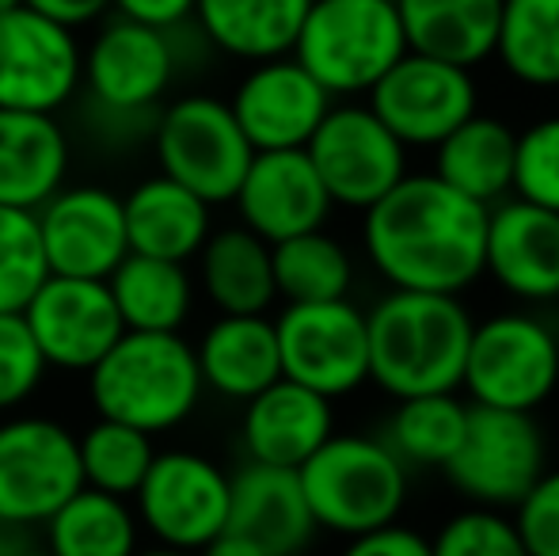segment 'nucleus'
Returning a JSON list of instances; mask_svg holds the SVG:
<instances>
[{"label":"nucleus","mask_w":559,"mask_h":556,"mask_svg":"<svg viewBox=\"0 0 559 556\" xmlns=\"http://www.w3.org/2000/svg\"><path fill=\"white\" fill-rule=\"evenodd\" d=\"M530 556H559V469H545L530 496L510 511Z\"/></svg>","instance_id":"nucleus-40"},{"label":"nucleus","mask_w":559,"mask_h":556,"mask_svg":"<svg viewBox=\"0 0 559 556\" xmlns=\"http://www.w3.org/2000/svg\"><path fill=\"white\" fill-rule=\"evenodd\" d=\"M50 556H138L141 527L130 499L81 488L43 527Z\"/></svg>","instance_id":"nucleus-31"},{"label":"nucleus","mask_w":559,"mask_h":556,"mask_svg":"<svg viewBox=\"0 0 559 556\" xmlns=\"http://www.w3.org/2000/svg\"><path fill=\"white\" fill-rule=\"evenodd\" d=\"M191 27V23H187ZM187 27L156 31L107 15L81 58L84 127L107 149L153 138L156 115L171 99L179 76L191 69Z\"/></svg>","instance_id":"nucleus-2"},{"label":"nucleus","mask_w":559,"mask_h":556,"mask_svg":"<svg viewBox=\"0 0 559 556\" xmlns=\"http://www.w3.org/2000/svg\"><path fill=\"white\" fill-rule=\"evenodd\" d=\"M487 210L445 187L435 171H407L361 214L369 268L392 289L461 297L484 279Z\"/></svg>","instance_id":"nucleus-1"},{"label":"nucleus","mask_w":559,"mask_h":556,"mask_svg":"<svg viewBox=\"0 0 559 556\" xmlns=\"http://www.w3.org/2000/svg\"><path fill=\"white\" fill-rule=\"evenodd\" d=\"M138 556H199V553H179V549H164V545H153V549H141Z\"/></svg>","instance_id":"nucleus-45"},{"label":"nucleus","mask_w":559,"mask_h":556,"mask_svg":"<svg viewBox=\"0 0 559 556\" xmlns=\"http://www.w3.org/2000/svg\"><path fill=\"white\" fill-rule=\"evenodd\" d=\"M20 317L46 370L58 374H88L126 332L107 282L92 279L50 275Z\"/></svg>","instance_id":"nucleus-17"},{"label":"nucleus","mask_w":559,"mask_h":556,"mask_svg":"<svg viewBox=\"0 0 559 556\" xmlns=\"http://www.w3.org/2000/svg\"><path fill=\"white\" fill-rule=\"evenodd\" d=\"M510 194L559 214V115H548L518 134Z\"/></svg>","instance_id":"nucleus-38"},{"label":"nucleus","mask_w":559,"mask_h":556,"mask_svg":"<svg viewBox=\"0 0 559 556\" xmlns=\"http://www.w3.org/2000/svg\"><path fill=\"white\" fill-rule=\"evenodd\" d=\"M12 556H50V553H46L43 545H35V542H31V545H23V549H15Z\"/></svg>","instance_id":"nucleus-46"},{"label":"nucleus","mask_w":559,"mask_h":556,"mask_svg":"<svg viewBox=\"0 0 559 556\" xmlns=\"http://www.w3.org/2000/svg\"><path fill=\"white\" fill-rule=\"evenodd\" d=\"M274 289L286 305L343 301L354 286V260L346 245L328 229L301 233L271 245Z\"/></svg>","instance_id":"nucleus-32"},{"label":"nucleus","mask_w":559,"mask_h":556,"mask_svg":"<svg viewBox=\"0 0 559 556\" xmlns=\"http://www.w3.org/2000/svg\"><path fill=\"white\" fill-rule=\"evenodd\" d=\"M111 301L122 317L126 332H164L183 335L187 320L199 305L194 271L187 263L148 260V256H126L107 279Z\"/></svg>","instance_id":"nucleus-29"},{"label":"nucleus","mask_w":559,"mask_h":556,"mask_svg":"<svg viewBox=\"0 0 559 556\" xmlns=\"http://www.w3.org/2000/svg\"><path fill=\"white\" fill-rule=\"evenodd\" d=\"M73 138L58 115L0 111V206L35 214L69 184Z\"/></svg>","instance_id":"nucleus-23"},{"label":"nucleus","mask_w":559,"mask_h":556,"mask_svg":"<svg viewBox=\"0 0 559 556\" xmlns=\"http://www.w3.org/2000/svg\"><path fill=\"white\" fill-rule=\"evenodd\" d=\"M332 206L361 210L381 202L407 176V149L366 104L338 99L305 145Z\"/></svg>","instance_id":"nucleus-13"},{"label":"nucleus","mask_w":559,"mask_h":556,"mask_svg":"<svg viewBox=\"0 0 559 556\" xmlns=\"http://www.w3.org/2000/svg\"><path fill=\"white\" fill-rule=\"evenodd\" d=\"M312 0H194V31L214 54L236 61L286 58Z\"/></svg>","instance_id":"nucleus-27"},{"label":"nucleus","mask_w":559,"mask_h":556,"mask_svg":"<svg viewBox=\"0 0 559 556\" xmlns=\"http://www.w3.org/2000/svg\"><path fill=\"white\" fill-rule=\"evenodd\" d=\"M76 31L20 4L0 15V111L61 115L81 99Z\"/></svg>","instance_id":"nucleus-14"},{"label":"nucleus","mask_w":559,"mask_h":556,"mask_svg":"<svg viewBox=\"0 0 559 556\" xmlns=\"http://www.w3.org/2000/svg\"><path fill=\"white\" fill-rule=\"evenodd\" d=\"M407 50L476 69L495 58L502 0H396Z\"/></svg>","instance_id":"nucleus-28"},{"label":"nucleus","mask_w":559,"mask_h":556,"mask_svg":"<svg viewBox=\"0 0 559 556\" xmlns=\"http://www.w3.org/2000/svg\"><path fill=\"white\" fill-rule=\"evenodd\" d=\"M317 530L361 537L400 522L412 496V469L377 435H335L297 469Z\"/></svg>","instance_id":"nucleus-5"},{"label":"nucleus","mask_w":559,"mask_h":556,"mask_svg":"<svg viewBox=\"0 0 559 556\" xmlns=\"http://www.w3.org/2000/svg\"><path fill=\"white\" fill-rule=\"evenodd\" d=\"M27 8H35L38 15L61 23L69 31L81 27H99L111 15V0H23Z\"/></svg>","instance_id":"nucleus-43"},{"label":"nucleus","mask_w":559,"mask_h":556,"mask_svg":"<svg viewBox=\"0 0 559 556\" xmlns=\"http://www.w3.org/2000/svg\"><path fill=\"white\" fill-rule=\"evenodd\" d=\"M111 12L141 27L179 31L194 20V0H111Z\"/></svg>","instance_id":"nucleus-42"},{"label":"nucleus","mask_w":559,"mask_h":556,"mask_svg":"<svg viewBox=\"0 0 559 556\" xmlns=\"http://www.w3.org/2000/svg\"><path fill=\"white\" fill-rule=\"evenodd\" d=\"M338 556H430V537H423L404 522H392L373 534L350 537Z\"/></svg>","instance_id":"nucleus-41"},{"label":"nucleus","mask_w":559,"mask_h":556,"mask_svg":"<svg viewBox=\"0 0 559 556\" xmlns=\"http://www.w3.org/2000/svg\"><path fill=\"white\" fill-rule=\"evenodd\" d=\"M464 423H468V404L456 393L412 397L396 401L377 438L407 469H445L464 438Z\"/></svg>","instance_id":"nucleus-33"},{"label":"nucleus","mask_w":559,"mask_h":556,"mask_svg":"<svg viewBox=\"0 0 559 556\" xmlns=\"http://www.w3.org/2000/svg\"><path fill=\"white\" fill-rule=\"evenodd\" d=\"M46 279L35 214L0 206V312H23Z\"/></svg>","instance_id":"nucleus-36"},{"label":"nucleus","mask_w":559,"mask_h":556,"mask_svg":"<svg viewBox=\"0 0 559 556\" xmlns=\"http://www.w3.org/2000/svg\"><path fill=\"white\" fill-rule=\"evenodd\" d=\"M430 556H530L507 511L464 507L430 537Z\"/></svg>","instance_id":"nucleus-37"},{"label":"nucleus","mask_w":559,"mask_h":556,"mask_svg":"<svg viewBox=\"0 0 559 556\" xmlns=\"http://www.w3.org/2000/svg\"><path fill=\"white\" fill-rule=\"evenodd\" d=\"M35 225L50 275L107 282L130 256L122 194L104 184H66L35 210Z\"/></svg>","instance_id":"nucleus-16"},{"label":"nucleus","mask_w":559,"mask_h":556,"mask_svg":"<svg viewBox=\"0 0 559 556\" xmlns=\"http://www.w3.org/2000/svg\"><path fill=\"white\" fill-rule=\"evenodd\" d=\"M518 134L495 115H472L435 149V176L479 206H495L514 187Z\"/></svg>","instance_id":"nucleus-30"},{"label":"nucleus","mask_w":559,"mask_h":556,"mask_svg":"<svg viewBox=\"0 0 559 556\" xmlns=\"http://www.w3.org/2000/svg\"><path fill=\"white\" fill-rule=\"evenodd\" d=\"M335 435V409L312 389L278 378L271 389L251 397L240 416L243 458L255 465L301 469Z\"/></svg>","instance_id":"nucleus-21"},{"label":"nucleus","mask_w":559,"mask_h":556,"mask_svg":"<svg viewBox=\"0 0 559 556\" xmlns=\"http://www.w3.org/2000/svg\"><path fill=\"white\" fill-rule=\"evenodd\" d=\"M148 149L156 156V171L171 184L187 187L210 206H228L248 176L255 149L248 145L233 107L210 92L171 96L156 115Z\"/></svg>","instance_id":"nucleus-7"},{"label":"nucleus","mask_w":559,"mask_h":556,"mask_svg":"<svg viewBox=\"0 0 559 556\" xmlns=\"http://www.w3.org/2000/svg\"><path fill=\"white\" fill-rule=\"evenodd\" d=\"M472 328L476 320L461 297L389 289L366 312L369 381L392 401L456 393Z\"/></svg>","instance_id":"nucleus-3"},{"label":"nucleus","mask_w":559,"mask_h":556,"mask_svg":"<svg viewBox=\"0 0 559 556\" xmlns=\"http://www.w3.org/2000/svg\"><path fill=\"white\" fill-rule=\"evenodd\" d=\"M20 4H23V0H0V15L12 12V8H20Z\"/></svg>","instance_id":"nucleus-47"},{"label":"nucleus","mask_w":559,"mask_h":556,"mask_svg":"<svg viewBox=\"0 0 559 556\" xmlns=\"http://www.w3.org/2000/svg\"><path fill=\"white\" fill-rule=\"evenodd\" d=\"M130 507L156 545L202 553L228 527V473L199 450H156Z\"/></svg>","instance_id":"nucleus-11"},{"label":"nucleus","mask_w":559,"mask_h":556,"mask_svg":"<svg viewBox=\"0 0 559 556\" xmlns=\"http://www.w3.org/2000/svg\"><path fill=\"white\" fill-rule=\"evenodd\" d=\"M46 363L20 312H0V416L20 412L43 389Z\"/></svg>","instance_id":"nucleus-39"},{"label":"nucleus","mask_w":559,"mask_h":556,"mask_svg":"<svg viewBox=\"0 0 559 556\" xmlns=\"http://www.w3.org/2000/svg\"><path fill=\"white\" fill-rule=\"evenodd\" d=\"M122 217L133 256L187 263V268L214 233V206L187 187L164 179L160 171L138 179L122 194Z\"/></svg>","instance_id":"nucleus-24"},{"label":"nucleus","mask_w":559,"mask_h":556,"mask_svg":"<svg viewBox=\"0 0 559 556\" xmlns=\"http://www.w3.org/2000/svg\"><path fill=\"white\" fill-rule=\"evenodd\" d=\"M199 556H271L263 549V545H255L251 537L243 534H233V530H225V534H217L214 542L206 545Z\"/></svg>","instance_id":"nucleus-44"},{"label":"nucleus","mask_w":559,"mask_h":556,"mask_svg":"<svg viewBox=\"0 0 559 556\" xmlns=\"http://www.w3.org/2000/svg\"><path fill=\"white\" fill-rule=\"evenodd\" d=\"M194 286L217 317H266L278 301L271 245L243 225H214L194 256Z\"/></svg>","instance_id":"nucleus-26"},{"label":"nucleus","mask_w":559,"mask_h":556,"mask_svg":"<svg viewBox=\"0 0 559 556\" xmlns=\"http://www.w3.org/2000/svg\"><path fill=\"white\" fill-rule=\"evenodd\" d=\"M81 488L76 430L31 412L0 419V527L31 534Z\"/></svg>","instance_id":"nucleus-9"},{"label":"nucleus","mask_w":559,"mask_h":556,"mask_svg":"<svg viewBox=\"0 0 559 556\" xmlns=\"http://www.w3.org/2000/svg\"><path fill=\"white\" fill-rule=\"evenodd\" d=\"M366 107L404 141V149H438L479 111V88L472 69L407 50L369 88Z\"/></svg>","instance_id":"nucleus-15"},{"label":"nucleus","mask_w":559,"mask_h":556,"mask_svg":"<svg viewBox=\"0 0 559 556\" xmlns=\"http://www.w3.org/2000/svg\"><path fill=\"white\" fill-rule=\"evenodd\" d=\"M495 58L525 88H559V0H502Z\"/></svg>","instance_id":"nucleus-34"},{"label":"nucleus","mask_w":559,"mask_h":556,"mask_svg":"<svg viewBox=\"0 0 559 556\" xmlns=\"http://www.w3.org/2000/svg\"><path fill=\"white\" fill-rule=\"evenodd\" d=\"M251 537L271 556H301L317 537V522L305 504L294 469H274L243 461L228 473V527Z\"/></svg>","instance_id":"nucleus-22"},{"label":"nucleus","mask_w":559,"mask_h":556,"mask_svg":"<svg viewBox=\"0 0 559 556\" xmlns=\"http://www.w3.org/2000/svg\"><path fill=\"white\" fill-rule=\"evenodd\" d=\"M282 378L312 389L324 401H343L369 381L366 309L343 301L286 305L274 317Z\"/></svg>","instance_id":"nucleus-12"},{"label":"nucleus","mask_w":559,"mask_h":556,"mask_svg":"<svg viewBox=\"0 0 559 556\" xmlns=\"http://www.w3.org/2000/svg\"><path fill=\"white\" fill-rule=\"evenodd\" d=\"M335 99L297 66L294 58H271L248 66L236 81L228 107L255 153L305 149L332 111Z\"/></svg>","instance_id":"nucleus-18"},{"label":"nucleus","mask_w":559,"mask_h":556,"mask_svg":"<svg viewBox=\"0 0 559 556\" xmlns=\"http://www.w3.org/2000/svg\"><path fill=\"white\" fill-rule=\"evenodd\" d=\"M84 378L96 419L126 423L148 438L179 430L206 397L187 335L122 332Z\"/></svg>","instance_id":"nucleus-4"},{"label":"nucleus","mask_w":559,"mask_h":556,"mask_svg":"<svg viewBox=\"0 0 559 556\" xmlns=\"http://www.w3.org/2000/svg\"><path fill=\"white\" fill-rule=\"evenodd\" d=\"M191 347L202 389L222 401L248 404L282 378L271 317H214Z\"/></svg>","instance_id":"nucleus-25"},{"label":"nucleus","mask_w":559,"mask_h":556,"mask_svg":"<svg viewBox=\"0 0 559 556\" xmlns=\"http://www.w3.org/2000/svg\"><path fill=\"white\" fill-rule=\"evenodd\" d=\"M548 469L545 430L525 412L468 404V423L445 476L472 507L514 511Z\"/></svg>","instance_id":"nucleus-10"},{"label":"nucleus","mask_w":559,"mask_h":556,"mask_svg":"<svg viewBox=\"0 0 559 556\" xmlns=\"http://www.w3.org/2000/svg\"><path fill=\"white\" fill-rule=\"evenodd\" d=\"M559 386V335L537 312H495L472 328L461 389L472 404L502 412H533Z\"/></svg>","instance_id":"nucleus-8"},{"label":"nucleus","mask_w":559,"mask_h":556,"mask_svg":"<svg viewBox=\"0 0 559 556\" xmlns=\"http://www.w3.org/2000/svg\"><path fill=\"white\" fill-rule=\"evenodd\" d=\"M484 275L518 301H559V214L502 199L487 210Z\"/></svg>","instance_id":"nucleus-20"},{"label":"nucleus","mask_w":559,"mask_h":556,"mask_svg":"<svg viewBox=\"0 0 559 556\" xmlns=\"http://www.w3.org/2000/svg\"><path fill=\"white\" fill-rule=\"evenodd\" d=\"M76 458H81L84 488L104 492V496L133 499L141 488L148 465L156 458V438L111 419H92L76 435Z\"/></svg>","instance_id":"nucleus-35"},{"label":"nucleus","mask_w":559,"mask_h":556,"mask_svg":"<svg viewBox=\"0 0 559 556\" xmlns=\"http://www.w3.org/2000/svg\"><path fill=\"white\" fill-rule=\"evenodd\" d=\"M404 54L396 0H312L289 58L332 99H358Z\"/></svg>","instance_id":"nucleus-6"},{"label":"nucleus","mask_w":559,"mask_h":556,"mask_svg":"<svg viewBox=\"0 0 559 556\" xmlns=\"http://www.w3.org/2000/svg\"><path fill=\"white\" fill-rule=\"evenodd\" d=\"M233 206L236 225L255 233L266 245L324 229L335 210L305 149L255 153Z\"/></svg>","instance_id":"nucleus-19"}]
</instances>
